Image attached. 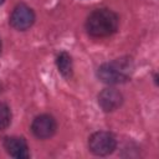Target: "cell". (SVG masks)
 <instances>
[{
	"label": "cell",
	"mask_w": 159,
	"mask_h": 159,
	"mask_svg": "<svg viewBox=\"0 0 159 159\" xmlns=\"http://www.w3.org/2000/svg\"><path fill=\"white\" fill-rule=\"evenodd\" d=\"M119 17L109 9H97L86 20V30L93 37H107L118 29Z\"/></svg>",
	"instance_id": "obj_1"
},
{
	"label": "cell",
	"mask_w": 159,
	"mask_h": 159,
	"mask_svg": "<svg viewBox=\"0 0 159 159\" xmlns=\"http://www.w3.org/2000/svg\"><path fill=\"white\" fill-rule=\"evenodd\" d=\"M133 71L130 58L122 57L101 65L97 70L98 78L107 84H118L129 80Z\"/></svg>",
	"instance_id": "obj_2"
},
{
	"label": "cell",
	"mask_w": 159,
	"mask_h": 159,
	"mask_svg": "<svg viewBox=\"0 0 159 159\" xmlns=\"http://www.w3.org/2000/svg\"><path fill=\"white\" fill-rule=\"evenodd\" d=\"M116 147H117L116 137L109 132L99 130V132L93 133L88 138L89 150L93 154L99 155V157H104V155H108V154L113 153Z\"/></svg>",
	"instance_id": "obj_3"
},
{
	"label": "cell",
	"mask_w": 159,
	"mask_h": 159,
	"mask_svg": "<svg viewBox=\"0 0 159 159\" xmlns=\"http://www.w3.org/2000/svg\"><path fill=\"white\" fill-rule=\"evenodd\" d=\"M34 22H35V12L30 6L25 4H19L14 7L10 15V25L15 30L25 31L30 29Z\"/></svg>",
	"instance_id": "obj_4"
},
{
	"label": "cell",
	"mask_w": 159,
	"mask_h": 159,
	"mask_svg": "<svg viewBox=\"0 0 159 159\" xmlns=\"http://www.w3.org/2000/svg\"><path fill=\"white\" fill-rule=\"evenodd\" d=\"M57 129V123L55 118L50 114H40L37 116L31 124V130L34 135L39 139H48L51 138Z\"/></svg>",
	"instance_id": "obj_5"
},
{
	"label": "cell",
	"mask_w": 159,
	"mask_h": 159,
	"mask_svg": "<svg viewBox=\"0 0 159 159\" xmlns=\"http://www.w3.org/2000/svg\"><path fill=\"white\" fill-rule=\"evenodd\" d=\"M6 153L16 159H27L30 157L29 145L22 137H6L4 140Z\"/></svg>",
	"instance_id": "obj_6"
},
{
	"label": "cell",
	"mask_w": 159,
	"mask_h": 159,
	"mask_svg": "<svg viewBox=\"0 0 159 159\" xmlns=\"http://www.w3.org/2000/svg\"><path fill=\"white\" fill-rule=\"evenodd\" d=\"M123 103V96L114 88H106L98 94V104L104 112H113Z\"/></svg>",
	"instance_id": "obj_7"
},
{
	"label": "cell",
	"mask_w": 159,
	"mask_h": 159,
	"mask_svg": "<svg viewBox=\"0 0 159 159\" xmlns=\"http://www.w3.org/2000/svg\"><path fill=\"white\" fill-rule=\"evenodd\" d=\"M56 65L58 68V72L65 77V78H71L73 73V65H72V58L67 52H60L56 57Z\"/></svg>",
	"instance_id": "obj_8"
},
{
	"label": "cell",
	"mask_w": 159,
	"mask_h": 159,
	"mask_svg": "<svg viewBox=\"0 0 159 159\" xmlns=\"http://www.w3.org/2000/svg\"><path fill=\"white\" fill-rule=\"evenodd\" d=\"M11 109L6 103L0 102V130H5L11 123Z\"/></svg>",
	"instance_id": "obj_9"
},
{
	"label": "cell",
	"mask_w": 159,
	"mask_h": 159,
	"mask_svg": "<svg viewBox=\"0 0 159 159\" xmlns=\"http://www.w3.org/2000/svg\"><path fill=\"white\" fill-rule=\"evenodd\" d=\"M4 1H5V0H0V4H2V2H4Z\"/></svg>",
	"instance_id": "obj_10"
},
{
	"label": "cell",
	"mask_w": 159,
	"mask_h": 159,
	"mask_svg": "<svg viewBox=\"0 0 159 159\" xmlns=\"http://www.w3.org/2000/svg\"><path fill=\"white\" fill-rule=\"evenodd\" d=\"M0 51H1V41H0Z\"/></svg>",
	"instance_id": "obj_11"
}]
</instances>
